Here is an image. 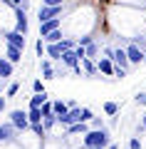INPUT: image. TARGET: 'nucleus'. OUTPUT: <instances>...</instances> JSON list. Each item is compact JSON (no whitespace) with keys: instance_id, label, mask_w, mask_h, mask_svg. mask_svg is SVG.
<instances>
[{"instance_id":"nucleus-22","label":"nucleus","mask_w":146,"mask_h":149,"mask_svg":"<svg viewBox=\"0 0 146 149\" xmlns=\"http://www.w3.org/2000/svg\"><path fill=\"white\" fill-rule=\"evenodd\" d=\"M40 109H42V119H45V117H52V114H55V104H52L50 100H47L45 104L40 107Z\"/></svg>"},{"instance_id":"nucleus-14","label":"nucleus","mask_w":146,"mask_h":149,"mask_svg":"<svg viewBox=\"0 0 146 149\" xmlns=\"http://www.w3.org/2000/svg\"><path fill=\"white\" fill-rule=\"evenodd\" d=\"M40 70H42V80H55V77H57L50 60H42V62H40Z\"/></svg>"},{"instance_id":"nucleus-20","label":"nucleus","mask_w":146,"mask_h":149,"mask_svg":"<svg viewBox=\"0 0 146 149\" xmlns=\"http://www.w3.org/2000/svg\"><path fill=\"white\" fill-rule=\"evenodd\" d=\"M42 40H45V42H60V40H62V30L57 27V30H52L50 35H45Z\"/></svg>"},{"instance_id":"nucleus-3","label":"nucleus","mask_w":146,"mask_h":149,"mask_svg":"<svg viewBox=\"0 0 146 149\" xmlns=\"http://www.w3.org/2000/svg\"><path fill=\"white\" fill-rule=\"evenodd\" d=\"M62 10H64V5H42L37 10V20L45 22V20H52V17H60Z\"/></svg>"},{"instance_id":"nucleus-18","label":"nucleus","mask_w":146,"mask_h":149,"mask_svg":"<svg viewBox=\"0 0 146 149\" xmlns=\"http://www.w3.org/2000/svg\"><path fill=\"white\" fill-rule=\"evenodd\" d=\"M82 67H84V72H87L89 77H94V74H99V67H97V65H94V62H92L89 57H84V60H82Z\"/></svg>"},{"instance_id":"nucleus-10","label":"nucleus","mask_w":146,"mask_h":149,"mask_svg":"<svg viewBox=\"0 0 146 149\" xmlns=\"http://www.w3.org/2000/svg\"><path fill=\"white\" fill-rule=\"evenodd\" d=\"M89 122H74L69 127H64V137H72V134H87L89 132Z\"/></svg>"},{"instance_id":"nucleus-33","label":"nucleus","mask_w":146,"mask_h":149,"mask_svg":"<svg viewBox=\"0 0 146 149\" xmlns=\"http://www.w3.org/2000/svg\"><path fill=\"white\" fill-rule=\"evenodd\" d=\"M129 149H141V139H139V137H131V142H129Z\"/></svg>"},{"instance_id":"nucleus-37","label":"nucleus","mask_w":146,"mask_h":149,"mask_svg":"<svg viewBox=\"0 0 146 149\" xmlns=\"http://www.w3.org/2000/svg\"><path fill=\"white\" fill-rule=\"evenodd\" d=\"M114 77H126V70L124 67H114Z\"/></svg>"},{"instance_id":"nucleus-26","label":"nucleus","mask_w":146,"mask_h":149,"mask_svg":"<svg viewBox=\"0 0 146 149\" xmlns=\"http://www.w3.org/2000/svg\"><path fill=\"white\" fill-rule=\"evenodd\" d=\"M17 92H20V82H10L8 85V97H15Z\"/></svg>"},{"instance_id":"nucleus-39","label":"nucleus","mask_w":146,"mask_h":149,"mask_svg":"<svg viewBox=\"0 0 146 149\" xmlns=\"http://www.w3.org/2000/svg\"><path fill=\"white\" fill-rule=\"evenodd\" d=\"M141 124H144V129H146V114H144V119H141Z\"/></svg>"},{"instance_id":"nucleus-13","label":"nucleus","mask_w":146,"mask_h":149,"mask_svg":"<svg viewBox=\"0 0 146 149\" xmlns=\"http://www.w3.org/2000/svg\"><path fill=\"white\" fill-rule=\"evenodd\" d=\"M5 57L10 60L12 65H17V62H22V50L15 47V45H8V47H5Z\"/></svg>"},{"instance_id":"nucleus-25","label":"nucleus","mask_w":146,"mask_h":149,"mask_svg":"<svg viewBox=\"0 0 146 149\" xmlns=\"http://www.w3.org/2000/svg\"><path fill=\"white\" fill-rule=\"evenodd\" d=\"M97 55H99V45H97V42L87 45V57H89V60H94V57H97Z\"/></svg>"},{"instance_id":"nucleus-21","label":"nucleus","mask_w":146,"mask_h":149,"mask_svg":"<svg viewBox=\"0 0 146 149\" xmlns=\"http://www.w3.org/2000/svg\"><path fill=\"white\" fill-rule=\"evenodd\" d=\"M104 112L109 117H116V114H119V104H116V102H104Z\"/></svg>"},{"instance_id":"nucleus-19","label":"nucleus","mask_w":146,"mask_h":149,"mask_svg":"<svg viewBox=\"0 0 146 149\" xmlns=\"http://www.w3.org/2000/svg\"><path fill=\"white\" fill-rule=\"evenodd\" d=\"M52 104H55V114H57V117H62V114H67V112H69V104H67V102H62V100L52 102Z\"/></svg>"},{"instance_id":"nucleus-2","label":"nucleus","mask_w":146,"mask_h":149,"mask_svg":"<svg viewBox=\"0 0 146 149\" xmlns=\"http://www.w3.org/2000/svg\"><path fill=\"white\" fill-rule=\"evenodd\" d=\"M10 122L17 127V132H27V129H30V119H27L25 109H12L10 112Z\"/></svg>"},{"instance_id":"nucleus-11","label":"nucleus","mask_w":146,"mask_h":149,"mask_svg":"<svg viewBox=\"0 0 146 149\" xmlns=\"http://www.w3.org/2000/svg\"><path fill=\"white\" fill-rule=\"evenodd\" d=\"M60 62L64 65V67H69V70H74L79 65V57L74 55V50H64L62 52V57H60Z\"/></svg>"},{"instance_id":"nucleus-29","label":"nucleus","mask_w":146,"mask_h":149,"mask_svg":"<svg viewBox=\"0 0 146 149\" xmlns=\"http://www.w3.org/2000/svg\"><path fill=\"white\" fill-rule=\"evenodd\" d=\"M92 42H94V37H89V35L77 37V45H82V47H87V45H92Z\"/></svg>"},{"instance_id":"nucleus-30","label":"nucleus","mask_w":146,"mask_h":149,"mask_svg":"<svg viewBox=\"0 0 146 149\" xmlns=\"http://www.w3.org/2000/svg\"><path fill=\"white\" fill-rule=\"evenodd\" d=\"M74 55H77V57H79V62H82V60L87 57V47H82V45H77V47H74Z\"/></svg>"},{"instance_id":"nucleus-17","label":"nucleus","mask_w":146,"mask_h":149,"mask_svg":"<svg viewBox=\"0 0 146 149\" xmlns=\"http://www.w3.org/2000/svg\"><path fill=\"white\" fill-rule=\"evenodd\" d=\"M47 97H50L47 92H35V95L30 97V107H42L47 102Z\"/></svg>"},{"instance_id":"nucleus-23","label":"nucleus","mask_w":146,"mask_h":149,"mask_svg":"<svg viewBox=\"0 0 146 149\" xmlns=\"http://www.w3.org/2000/svg\"><path fill=\"white\" fill-rule=\"evenodd\" d=\"M30 132L32 134H35V137H45V134H47V129H45V124H30Z\"/></svg>"},{"instance_id":"nucleus-38","label":"nucleus","mask_w":146,"mask_h":149,"mask_svg":"<svg viewBox=\"0 0 146 149\" xmlns=\"http://www.w3.org/2000/svg\"><path fill=\"white\" fill-rule=\"evenodd\" d=\"M5 107H8V104H5V100L0 97V112H5Z\"/></svg>"},{"instance_id":"nucleus-34","label":"nucleus","mask_w":146,"mask_h":149,"mask_svg":"<svg viewBox=\"0 0 146 149\" xmlns=\"http://www.w3.org/2000/svg\"><path fill=\"white\" fill-rule=\"evenodd\" d=\"M89 127H92V129H99V127H104V122H102L99 117H94L92 122H89Z\"/></svg>"},{"instance_id":"nucleus-36","label":"nucleus","mask_w":146,"mask_h":149,"mask_svg":"<svg viewBox=\"0 0 146 149\" xmlns=\"http://www.w3.org/2000/svg\"><path fill=\"white\" fill-rule=\"evenodd\" d=\"M42 5H64V0H42Z\"/></svg>"},{"instance_id":"nucleus-6","label":"nucleus","mask_w":146,"mask_h":149,"mask_svg":"<svg viewBox=\"0 0 146 149\" xmlns=\"http://www.w3.org/2000/svg\"><path fill=\"white\" fill-rule=\"evenodd\" d=\"M111 60H114V65H116V67H124V70H129V67H131L129 55H126V50H124V47H116L114 52H111Z\"/></svg>"},{"instance_id":"nucleus-41","label":"nucleus","mask_w":146,"mask_h":149,"mask_svg":"<svg viewBox=\"0 0 146 149\" xmlns=\"http://www.w3.org/2000/svg\"><path fill=\"white\" fill-rule=\"evenodd\" d=\"M144 37H146V35H144Z\"/></svg>"},{"instance_id":"nucleus-15","label":"nucleus","mask_w":146,"mask_h":149,"mask_svg":"<svg viewBox=\"0 0 146 149\" xmlns=\"http://www.w3.org/2000/svg\"><path fill=\"white\" fill-rule=\"evenodd\" d=\"M62 52H64L62 42H47V55H50L52 60H60V57H62Z\"/></svg>"},{"instance_id":"nucleus-7","label":"nucleus","mask_w":146,"mask_h":149,"mask_svg":"<svg viewBox=\"0 0 146 149\" xmlns=\"http://www.w3.org/2000/svg\"><path fill=\"white\" fill-rule=\"evenodd\" d=\"M97 67H99V74H104V77H111L116 65H114V60H111V57H107V55H104V57L97 60Z\"/></svg>"},{"instance_id":"nucleus-24","label":"nucleus","mask_w":146,"mask_h":149,"mask_svg":"<svg viewBox=\"0 0 146 149\" xmlns=\"http://www.w3.org/2000/svg\"><path fill=\"white\" fill-rule=\"evenodd\" d=\"M35 52H37V57H42V55L47 52V42H45V40H42V37H40V40H37V42H35Z\"/></svg>"},{"instance_id":"nucleus-8","label":"nucleus","mask_w":146,"mask_h":149,"mask_svg":"<svg viewBox=\"0 0 146 149\" xmlns=\"http://www.w3.org/2000/svg\"><path fill=\"white\" fill-rule=\"evenodd\" d=\"M57 27H62V17H52V20L40 22V37L50 35V32H52V30H57Z\"/></svg>"},{"instance_id":"nucleus-16","label":"nucleus","mask_w":146,"mask_h":149,"mask_svg":"<svg viewBox=\"0 0 146 149\" xmlns=\"http://www.w3.org/2000/svg\"><path fill=\"white\" fill-rule=\"evenodd\" d=\"M27 119H30V124H40L42 122V109L40 107H30L27 109Z\"/></svg>"},{"instance_id":"nucleus-35","label":"nucleus","mask_w":146,"mask_h":149,"mask_svg":"<svg viewBox=\"0 0 146 149\" xmlns=\"http://www.w3.org/2000/svg\"><path fill=\"white\" fill-rule=\"evenodd\" d=\"M8 5H12V8H22L25 5V0H5Z\"/></svg>"},{"instance_id":"nucleus-31","label":"nucleus","mask_w":146,"mask_h":149,"mask_svg":"<svg viewBox=\"0 0 146 149\" xmlns=\"http://www.w3.org/2000/svg\"><path fill=\"white\" fill-rule=\"evenodd\" d=\"M134 102H136V104H139V107H144V104H146V92H136Z\"/></svg>"},{"instance_id":"nucleus-9","label":"nucleus","mask_w":146,"mask_h":149,"mask_svg":"<svg viewBox=\"0 0 146 149\" xmlns=\"http://www.w3.org/2000/svg\"><path fill=\"white\" fill-rule=\"evenodd\" d=\"M5 42H8V45H15V47H20V50H25L27 40H25V35H22V32L12 30V32H8V35H5Z\"/></svg>"},{"instance_id":"nucleus-32","label":"nucleus","mask_w":146,"mask_h":149,"mask_svg":"<svg viewBox=\"0 0 146 149\" xmlns=\"http://www.w3.org/2000/svg\"><path fill=\"white\" fill-rule=\"evenodd\" d=\"M32 92H45V85H42V80H35V82H32Z\"/></svg>"},{"instance_id":"nucleus-5","label":"nucleus","mask_w":146,"mask_h":149,"mask_svg":"<svg viewBox=\"0 0 146 149\" xmlns=\"http://www.w3.org/2000/svg\"><path fill=\"white\" fill-rule=\"evenodd\" d=\"M15 134H17V127L12 122H8V124H0V144L3 142H15Z\"/></svg>"},{"instance_id":"nucleus-1","label":"nucleus","mask_w":146,"mask_h":149,"mask_svg":"<svg viewBox=\"0 0 146 149\" xmlns=\"http://www.w3.org/2000/svg\"><path fill=\"white\" fill-rule=\"evenodd\" d=\"M111 144V132L107 127L89 129L87 134H82V149H107Z\"/></svg>"},{"instance_id":"nucleus-12","label":"nucleus","mask_w":146,"mask_h":149,"mask_svg":"<svg viewBox=\"0 0 146 149\" xmlns=\"http://www.w3.org/2000/svg\"><path fill=\"white\" fill-rule=\"evenodd\" d=\"M12 72H15V65H12L8 57H0V80L12 77Z\"/></svg>"},{"instance_id":"nucleus-27","label":"nucleus","mask_w":146,"mask_h":149,"mask_svg":"<svg viewBox=\"0 0 146 149\" xmlns=\"http://www.w3.org/2000/svg\"><path fill=\"white\" fill-rule=\"evenodd\" d=\"M92 119H94V112L89 107H82V122H92Z\"/></svg>"},{"instance_id":"nucleus-28","label":"nucleus","mask_w":146,"mask_h":149,"mask_svg":"<svg viewBox=\"0 0 146 149\" xmlns=\"http://www.w3.org/2000/svg\"><path fill=\"white\" fill-rule=\"evenodd\" d=\"M42 124H45V129H52L55 124H57V114H52V117H45V119H42Z\"/></svg>"},{"instance_id":"nucleus-40","label":"nucleus","mask_w":146,"mask_h":149,"mask_svg":"<svg viewBox=\"0 0 146 149\" xmlns=\"http://www.w3.org/2000/svg\"><path fill=\"white\" fill-rule=\"evenodd\" d=\"M107 149H116V144H109V147H107Z\"/></svg>"},{"instance_id":"nucleus-4","label":"nucleus","mask_w":146,"mask_h":149,"mask_svg":"<svg viewBox=\"0 0 146 149\" xmlns=\"http://www.w3.org/2000/svg\"><path fill=\"white\" fill-rule=\"evenodd\" d=\"M126 55H129V62L131 65H141V62H144V50H141L136 42L126 45Z\"/></svg>"}]
</instances>
